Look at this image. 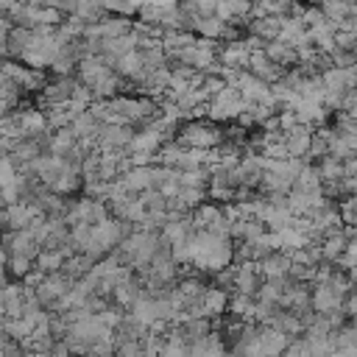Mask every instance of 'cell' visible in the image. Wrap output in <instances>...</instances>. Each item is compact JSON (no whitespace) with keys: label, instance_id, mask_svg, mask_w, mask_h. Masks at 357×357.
I'll list each match as a JSON object with an SVG mask.
<instances>
[{"label":"cell","instance_id":"277c9868","mask_svg":"<svg viewBox=\"0 0 357 357\" xmlns=\"http://www.w3.org/2000/svg\"><path fill=\"white\" fill-rule=\"evenodd\" d=\"M64 257H70V248H67V245H61V248H42V254L36 257V268H39L45 276L61 273Z\"/></svg>","mask_w":357,"mask_h":357},{"label":"cell","instance_id":"4fadbf2b","mask_svg":"<svg viewBox=\"0 0 357 357\" xmlns=\"http://www.w3.org/2000/svg\"><path fill=\"white\" fill-rule=\"evenodd\" d=\"M8 265V251H6V245H0V271Z\"/></svg>","mask_w":357,"mask_h":357},{"label":"cell","instance_id":"6da1fadb","mask_svg":"<svg viewBox=\"0 0 357 357\" xmlns=\"http://www.w3.org/2000/svg\"><path fill=\"white\" fill-rule=\"evenodd\" d=\"M245 100H243V95L231 86V84H226L212 100H209V114L215 117V120H229V117H243L245 114Z\"/></svg>","mask_w":357,"mask_h":357},{"label":"cell","instance_id":"7c38bea8","mask_svg":"<svg viewBox=\"0 0 357 357\" xmlns=\"http://www.w3.org/2000/svg\"><path fill=\"white\" fill-rule=\"evenodd\" d=\"M117 357H145L142 343H137V340H123V343L117 346Z\"/></svg>","mask_w":357,"mask_h":357},{"label":"cell","instance_id":"5b68a950","mask_svg":"<svg viewBox=\"0 0 357 357\" xmlns=\"http://www.w3.org/2000/svg\"><path fill=\"white\" fill-rule=\"evenodd\" d=\"M22 310H25V287L3 284V312H6V318H22Z\"/></svg>","mask_w":357,"mask_h":357},{"label":"cell","instance_id":"ba28073f","mask_svg":"<svg viewBox=\"0 0 357 357\" xmlns=\"http://www.w3.org/2000/svg\"><path fill=\"white\" fill-rule=\"evenodd\" d=\"M257 284H259V279H257V268L251 262H245V265H240L234 271V290H237V296H251L257 290Z\"/></svg>","mask_w":357,"mask_h":357},{"label":"cell","instance_id":"9c48e42d","mask_svg":"<svg viewBox=\"0 0 357 357\" xmlns=\"http://www.w3.org/2000/svg\"><path fill=\"white\" fill-rule=\"evenodd\" d=\"M159 357H190V346L184 343V335L181 332H173L167 340H162Z\"/></svg>","mask_w":357,"mask_h":357},{"label":"cell","instance_id":"30bf717a","mask_svg":"<svg viewBox=\"0 0 357 357\" xmlns=\"http://www.w3.org/2000/svg\"><path fill=\"white\" fill-rule=\"evenodd\" d=\"M17 176H20V173H17V167H14V159L6 156V153H0V190L8 187V184H14Z\"/></svg>","mask_w":357,"mask_h":357},{"label":"cell","instance_id":"8992f818","mask_svg":"<svg viewBox=\"0 0 357 357\" xmlns=\"http://www.w3.org/2000/svg\"><path fill=\"white\" fill-rule=\"evenodd\" d=\"M257 340H259V349H262V354H265V357H279V354L287 349V335H284V332H279L276 326L262 329V332L257 335Z\"/></svg>","mask_w":357,"mask_h":357},{"label":"cell","instance_id":"7a4b0ae2","mask_svg":"<svg viewBox=\"0 0 357 357\" xmlns=\"http://www.w3.org/2000/svg\"><path fill=\"white\" fill-rule=\"evenodd\" d=\"M178 139H181V145H184V148L209 151V148H215V145L220 142V134H218V128H215V126L201 123V120H192V123H187V126L181 128Z\"/></svg>","mask_w":357,"mask_h":357},{"label":"cell","instance_id":"3957f363","mask_svg":"<svg viewBox=\"0 0 357 357\" xmlns=\"http://www.w3.org/2000/svg\"><path fill=\"white\" fill-rule=\"evenodd\" d=\"M3 245H6L8 257H25V259H31V262H36V257L42 254V245L31 237L28 229H25V231H8V234L3 237Z\"/></svg>","mask_w":357,"mask_h":357},{"label":"cell","instance_id":"8fae6325","mask_svg":"<svg viewBox=\"0 0 357 357\" xmlns=\"http://www.w3.org/2000/svg\"><path fill=\"white\" fill-rule=\"evenodd\" d=\"M8 268H11V273H14V276L25 279V276L33 271V262H31V259H25V257H8Z\"/></svg>","mask_w":357,"mask_h":357},{"label":"cell","instance_id":"5bb4252c","mask_svg":"<svg viewBox=\"0 0 357 357\" xmlns=\"http://www.w3.org/2000/svg\"><path fill=\"white\" fill-rule=\"evenodd\" d=\"M0 287H3V271H0Z\"/></svg>","mask_w":357,"mask_h":357},{"label":"cell","instance_id":"52a82bcc","mask_svg":"<svg viewBox=\"0 0 357 357\" xmlns=\"http://www.w3.org/2000/svg\"><path fill=\"white\" fill-rule=\"evenodd\" d=\"M31 42H33V31L14 25L11 33H8V53H11L14 59H22V56L31 50Z\"/></svg>","mask_w":357,"mask_h":357}]
</instances>
